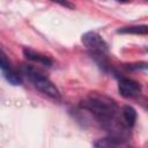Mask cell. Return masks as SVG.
<instances>
[{"mask_svg":"<svg viewBox=\"0 0 148 148\" xmlns=\"http://www.w3.org/2000/svg\"><path fill=\"white\" fill-rule=\"evenodd\" d=\"M80 106L92 112L96 117L105 121L113 118L118 111V106L113 99H111L105 95H101L96 92L90 94L87 98L81 101Z\"/></svg>","mask_w":148,"mask_h":148,"instance_id":"obj_1","label":"cell"},{"mask_svg":"<svg viewBox=\"0 0 148 148\" xmlns=\"http://www.w3.org/2000/svg\"><path fill=\"white\" fill-rule=\"evenodd\" d=\"M21 72L30 79V81L34 83V86L42 91L43 94H45L46 96L53 98V99H59L60 98V92L58 90V88L45 76L43 75V73H40L39 71H37L36 68L29 66V65H22L21 66Z\"/></svg>","mask_w":148,"mask_h":148,"instance_id":"obj_2","label":"cell"},{"mask_svg":"<svg viewBox=\"0 0 148 148\" xmlns=\"http://www.w3.org/2000/svg\"><path fill=\"white\" fill-rule=\"evenodd\" d=\"M81 42L92 53L103 56L108 51V44L102 38V36L95 31H88L83 34L81 37Z\"/></svg>","mask_w":148,"mask_h":148,"instance_id":"obj_3","label":"cell"},{"mask_svg":"<svg viewBox=\"0 0 148 148\" xmlns=\"http://www.w3.org/2000/svg\"><path fill=\"white\" fill-rule=\"evenodd\" d=\"M118 90L120 92V95L125 98H133L136 97L140 91H141V86L131 79H121L118 83Z\"/></svg>","mask_w":148,"mask_h":148,"instance_id":"obj_4","label":"cell"},{"mask_svg":"<svg viewBox=\"0 0 148 148\" xmlns=\"http://www.w3.org/2000/svg\"><path fill=\"white\" fill-rule=\"evenodd\" d=\"M94 148H126L124 141L117 136H108L98 139L94 143Z\"/></svg>","mask_w":148,"mask_h":148,"instance_id":"obj_5","label":"cell"},{"mask_svg":"<svg viewBox=\"0 0 148 148\" xmlns=\"http://www.w3.org/2000/svg\"><path fill=\"white\" fill-rule=\"evenodd\" d=\"M23 53H24L27 59H29L34 62H37V64H40V65H44V66H47V67H50L52 65V60L47 56H44V54H42L39 52H36L31 49H24Z\"/></svg>","mask_w":148,"mask_h":148,"instance_id":"obj_6","label":"cell"},{"mask_svg":"<svg viewBox=\"0 0 148 148\" xmlns=\"http://www.w3.org/2000/svg\"><path fill=\"white\" fill-rule=\"evenodd\" d=\"M121 116H123V124L126 127H133L136 120V111L131 105H124L121 109Z\"/></svg>","mask_w":148,"mask_h":148,"instance_id":"obj_7","label":"cell"},{"mask_svg":"<svg viewBox=\"0 0 148 148\" xmlns=\"http://www.w3.org/2000/svg\"><path fill=\"white\" fill-rule=\"evenodd\" d=\"M118 34H132V35H147L148 27L146 24L142 25H128L117 30Z\"/></svg>","mask_w":148,"mask_h":148,"instance_id":"obj_8","label":"cell"},{"mask_svg":"<svg viewBox=\"0 0 148 148\" xmlns=\"http://www.w3.org/2000/svg\"><path fill=\"white\" fill-rule=\"evenodd\" d=\"M3 75H5L6 80H7L10 84H13V86H18V84H21V76H20V74H18L14 68L3 72Z\"/></svg>","mask_w":148,"mask_h":148,"instance_id":"obj_9","label":"cell"},{"mask_svg":"<svg viewBox=\"0 0 148 148\" xmlns=\"http://www.w3.org/2000/svg\"><path fill=\"white\" fill-rule=\"evenodd\" d=\"M12 68L13 67H12V64H10L7 54L0 49V69H2V72H6Z\"/></svg>","mask_w":148,"mask_h":148,"instance_id":"obj_10","label":"cell"}]
</instances>
